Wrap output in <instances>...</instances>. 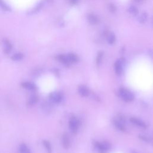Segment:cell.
Wrapping results in <instances>:
<instances>
[{
  "label": "cell",
  "instance_id": "obj_23",
  "mask_svg": "<svg viewBox=\"0 0 153 153\" xmlns=\"http://www.w3.org/2000/svg\"><path fill=\"white\" fill-rule=\"evenodd\" d=\"M109 9H110V10L113 13H114L116 11V7L114 4H110Z\"/></svg>",
  "mask_w": 153,
  "mask_h": 153
},
{
  "label": "cell",
  "instance_id": "obj_22",
  "mask_svg": "<svg viewBox=\"0 0 153 153\" xmlns=\"http://www.w3.org/2000/svg\"><path fill=\"white\" fill-rule=\"evenodd\" d=\"M103 57V53L102 52H99L97 54V58H96V63L97 65H99L100 64V62H101L102 59Z\"/></svg>",
  "mask_w": 153,
  "mask_h": 153
},
{
  "label": "cell",
  "instance_id": "obj_6",
  "mask_svg": "<svg viewBox=\"0 0 153 153\" xmlns=\"http://www.w3.org/2000/svg\"><path fill=\"white\" fill-rule=\"evenodd\" d=\"M62 142L63 147L65 149H68L70 148V146L71 145L70 139L67 134H64L63 135L62 139Z\"/></svg>",
  "mask_w": 153,
  "mask_h": 153
},
{
  "label": "cell",
  "instance_id": "obj_20",
  "mask_svg": "<svg viewBox=\"0 0 153 153\" xmlns=\"http://www.w3.org/2000/svg\"><path fill=\"white\" fill-rule=\"evenodd\" d=\"M108 41L109 44H114L115 42V41H116V36H115V35L113 33L111 34L108 36Z\"/></svg>",
  "mask_w": 153,
  "mask_h": 153
},
{
  "label": "cell",
  "instance_id": "obj_28",
  "mask_svg": "<svg viewBox=\"0 0 153 153\" xmlns=\"http://www.w3.org/2000/svg\"><path fill=\"white\" fill-rule=\"evenodd\" d=\"M131 153H138V152H136V151H132V152H131Z\"/></svg>",
  "mask_w": 153,
  "mask_h": 153
},
{
  "label": "cell",
  "instance_id": "obj_29",
  "mask_svg": "<svg viewBox=\"0 0 153 153\" xmlns=\"http://www.w3.org/2000/svg\"><path fill=\"white\" fill-rule=\"evenodd\" d=\"M152 24H153V18H152Z\"/></svg>",
  "mask_w": 153,
  "mask_h": 153
},
{
  "label": "cell",
  "instance_id": "obj_18",
  "mask_svg": "<svg viewBox=\"0 0 153 153\" xmlns=\"http://www.w3.org/2000/svg\"><path fill=\"white\" fill-rule=\"evenodd\" d=\"M23 58V55L22 53H20L15 54L12 58V60H13L15 61H21Z\"/></svg>",
  "mask_w": 153,
  "mask_h": 153
},
{
  "label": "cell",
  "instance_id": "obj_9",
  "mask_svg": "<svg viewBox=\"0 0 153 153\" xmlns=\"http://www.w3.org/2000/svg\"><path fill=\"white\" fill-rule=\"evenodd\" d=\"M115 71L117 74L120 75L123 71V62L121 60H118L115 63Z\"/></svg>",
  "mask_w": 153,
  "mask_h": 153
},
{
  "label": "cell",
  "instance_id": "obj_21",
  "mask_svg": "<svg viewBox=\"0 0 153 153\" xmlns=\"http://www.w3.org/2000/svg\"><path fill=\"white\" fill-rule=\"evenodd\" d=\"M4 44H5V46H6L5 52L6 53H8L9 52H10V50L12 49V45L8 41H5Z\"/></svg>",
  "mask_w": 153,
  "mask_h": 153
},
{
  "label": "cell",
  "instance_id": "obj_2",
  "mask_svg": "<svg viewBox=\"0 0 153 153\" xmlns=\"http://www.w3.org/2000/svg\"><path fill=\"white\" fill-rule=\"evenodd\" d=\"M49 98L53 102L58 104L61 102L62 99V96L61 93L59 92H52L50 94Z\"/></svg>",
  "mask_w": 153,
  "mask_h": 153
},
{
  "label": "cell",
  "instance_id": "obj_1",
  "mask_svg": "<svg viewBox=\"0 0 153 153\" xmlns=\"http://www.w3.org/2000/svg\"><path fill=\"white\" fill-rule=\"evenodd\" d=\"M119 94L121 97L126 102H131L135 98L133 93L125 88H121L119 90Z\"/></svg>",
  "mask_w": 153,
  "mask_h": 153
},
{
  "label": "cell",
  "instance_id": "obj_15",
  "mask_svg": "<svg viewBox=\"0 0 153 153\" xmlns=\"http://www.w3.org/2000/svg\"><path fill=\"white\" fill-rule=\"evenodd\" d=\"M20 153H31L30 149L25 143H22L19 146Z\"/></svg>",
  "mask_w": 153,
  "mask_h": 153
},
{
  "label": "cell",
  "instance_id": "obj_5",
  "mask_svg": "<svg viewBox=\"0 0 153 153\" xmlns=\"http://www.w3.org/2000/svg\"><path fill=\"white\" fill-rule=\"evenodd\" d=\"M22 87H23L24 89L28 90H31V91H35L37 90V87L36 85L31 82H28V81H25L23 82L21 84Z\"/></svg>",
  "mask_w": 153,
  "mask_h": 153
},
{
  "label": "cell",
  "instance_id": "obj_27",
  "mask_svg": "<svg viewBox=\"0 0 153 153\" xmlns=\"http://www.w3.org/2000/svg\"><path fill=\"white\" fill-rule=\"evenodd\" d=\"M78 0H70V3L72 4H75L77 2H78Z\"/></svg>",
  "mask_w": 153,
  "mask_h": 153
},
{
  "label": "cell",
  "instance_id": "obj_25",
  "mask_svg": "<svg viewBox=\"0 0 153 153\" xmlns=\"http://www.w3.org/2000/svg\"><path fill=\"white\" fill-rule=\"evenodd\" d=\"M148 53H149V56L152 58V59H153V49H150V50H149Z\"/></svg>",
  "mask_w": 153,
  "mask_h": 153
},
{
  "label": "cell",
  "instance_id": "obj_24",
  "mask_svg": "<svg viewBox=\"0 0 153 153\" xmlns=\"http://www.w3.org/2000/svg\"><path fill=\"white\" fill-rule=\"evenodd\" d=\"M0 6H1L2 7H3V9H4V10H9V7L3 2V1H0Z\"/></svg>",
  "mask_w": 153,
  "mask_h": 153
},
{
  "label": "cell",
  "instance_id": "obj_14",
  "mask_svg": "<svg viewBox=\"0 0 153 153\" xmlns=\"http://www.w3.org/2000/svg\"><path fill=\"white\" fill-rule=\"evenodd\" d=\"M42 144L44 146V148H45L47 153H52V146H51L50 143L46 140H44L42 141Z\"/></svg>",
  "mask_w": 153,
  "mask_h": 153
},
{
  "label": "cell",
  "instance_id": "obj_7",
  "mask_svg": "<svg viewBox=\"0 0 153 153\" xmlns=\"http://www.w3.org/2000/svg\"><path fill=\"white\" fill-rule=\"evenodd\" d=\"M78 92L80 94H81L83 96H87L89 95L90 92L89 89L84 85H81L78 87Z\"/></svg>",
  "mask_w": 153,
  "mask_h": 153
},
{
  "label": "cell",
  "instance_id": "obj_19",
  "mask_svg": "<svg viewBox=\"0 0 153 153\" xmlns=\"http://www.w3.org/2000/svg\"><path fill=\"white\" fill-rule=\"evenodd\" d=\"M148 19V15L146 13H142L139 18L138 20L139 22V23H145V22H146Z\"/></svg>",
  "mask_w": 153,
  "mask_h": 153
},
{
  "label": "cell",
  "instance_id": "obj_16",
  "mask_svg": "<svg viewBox=\"0 0 153 153\" xmlns=\"http://www.w3.org/2000/svg\"><path fill=\"white\" fill-rule=\"evenodd\" d=\"M67 56L71 63H75L78 61L77 56L74 53H70L67 55Z\"/></svg>",
  "mask_w": 153,
  "mask_h": 153
},
{
  "label": "cell",
  "instance_id": "obj_11",
  "mask_svg": "<svg viewBox=\"0 0 153 153\" xmlns=\"http://www.w3.org/2000/svg\"><path fill=\"white\" fill-rule=\"evenodd\" d=\"M39 100L38 97L37 95H32L28 102V104L29 106H34L35 104H37V103L38 102V101Z\"/></svg>",
  "mask_w": 153,
  "mask_h": 153
},
{
  "label": "cell",
  "instance_id": "obj_17",
  "mask_svg": "<svg viewBox=\"0 0 153 153\" xmlns=\"http://www.w3.org/2000/svg\"><path fill=\"white\" fill-rule=\"evenodd\" d=\"M128 11L129 12L130 14L133 15V16H136L138 15L139 13V11L138 10V9L133 6H131L129 7V8L128 9Z\"/></svg>",
  "mask_w": 153,
  "mask_h": 153
},
{
  "label": "cell",
  "instance_id": "obj_3",
  "mask_svg": "<svg viewBox=\"0 0 153 153\" xmlns=\"http://www.w3.org/2000/svg\"><path fill=\"white\" fill-rule=\"evenodd\" d=\"M96 147L98 148L100 152L105 153L110 149L111 145L108 142H104L102 143H97Z\"/></svg>",
  "mask_w": 153,
  "mask_h": 153
},
{
  "label": "cell",
  "instance_id": "obj_12",
  "mask_svg": "<svg viewBox=\"0 0 153 153\" xmlns=\"http://www.w3.org/2000/svg\"><path fill=\"white\" fill-rule=\"evenodd\" d=\"M114 124L117 128H118L121 131H125V128L124 123L119 120H116L114 121Z\"/></svg>",
  "mask_w": 153,
  "mask_h": 153
},
{
  "label": "cell",
  "instance_id": "obj_8",
  "mask_svg": "<svg viewBox=\"0 0 153 153\" xmlns=\"http://www.w3.org/2000/svg\"><path fill=\"white\" fill-rule=\"evenodd\" d=\"M130 120L132 123H133L136 126H139V127H143V128H146V125L145 124V123L143 121H142V120H141L132 117L130 119Z\"/></svg>",
  "mask_w": 153,
  "mask_h": 153
},
{
  "label": "cell",
  "instance_id": "obj_10",
  "mask_svg": "<svg viewBox=\"0 0 153 153\" xmlns=\"http://www.w3.org/2000/svg\"><path fill=\"white\" fill-rule=\"evenodd\" d=\"M58 59L62 64H64L65 65H69L71 64V62H70V61H69V59L68 58V56H65V55H59L58 56Z\"/></svg>",
  "mask_w": 153,
  "mask_h": 153
},
{
  "label": "cell",
  "instance_id": "obj_13",
  "mask_svg": "<svg viewBox=\"0 0 153 153\" xmlns=\"http://www.w3.org/2000/svg\"><path fill=\"white\" fill-rule=\"evenodd\" d=\"M87 18H88L89 22L92 25H95L98 22V18L93 14L89 15Z\"/></svg>",
  "mask_w": 153,
  "mask_h": 153
},
{
  "label": "cell",
  "instance_id": "obj_4",
  "mask_svg": "<svg viewBox=\"0 0 153 153\" xmlns=\"http://www.w3.org/2000/svg\"><path fill=\"white\" fill-rule=\"evenodd\" d=\"M78 126V123L77 119L75 117H72L70 120V127L71 130L75 132L77 131Z\"/></svg>",
  "mask_w": 153,
  "mask_h": 153
},
{
  "label": "cell",
  "instance_id": "obj_26",
  "mask_svg": "<svg viewBox=\"0 0 153 153\" xmlns=\"http://www.w3.org/2000/svg\"><path fill=\"white\" fill-rule=\"evenodd\" d=\"M139 138H141V139H143V140H144V141H148L149 140V139L147 138V137H146L145 136H142V135H140L139 136Z\"/></svg>",
  "mask_w": 153,
  "mask_h": 153
}]
</instances>
